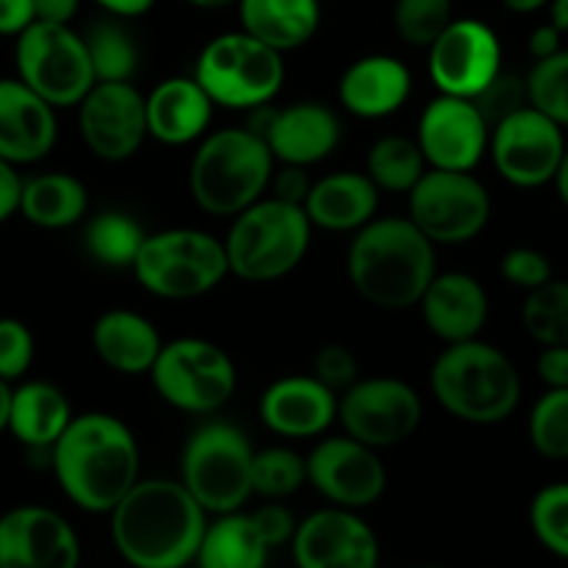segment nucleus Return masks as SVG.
<instances>
[{
    "label": "nucleus",
    "instance_id": "1",
    "mask_svg": "<svg viewBox=\"0 0 568 568\" xmlns=\"http://www.w3.org/2000/svg\"><path fill=\"white\" fill-rule=\"evenodd\" d=\"M111 538L133 568H186L197 558L209 514L181 480L139 477L111 510Z\"/></svg>",
    "mask_w": 568,
    "mask_h": 568
},
{
    "label": "nucleus",
    "instance_id": "2",
    "mask_svg": "<svg viewBox=\"0 0 568 568\" xmlns=\"http://www.w3.org/2000/svg\"><path fill=\"white\" fill-rule=\"evenodd\" d=\"M139 442L131 427L114 414L89 410L72 416L50 449L55 483L75 508L111 514L139 480Z\"/></svg>",
    "mask_w": 568,
    "mask_h": 568
},
{
    "label": "nucleus",
    "instance_id": "3",
    "mask_svg": "<svg viewBox=\"0 0 568 568\" xmlns=\"http://www.w3.org/2000/svg\"><path fill=\"white\" fill-rule=\"evenodd\" d=\"M436 272V244L408 216H375L347 247L349 283L381 311L419 305Z\"/></svg>",
    "mask_w": 568,
    "mask_h": 568
},
{
    "label": "nucleus",
    "instance_id": "4",
    "mask_svg": "<svg viewBox=\"0 0 568 568\" xmlns=\"http://www.w3.org/2000/svg\"><path fill=\"white\" fill-rule=\"evenodd\" d=\"M430 392L453 419L491 427L519 408L521 377L503 349L471 338L438 353L430 366Z\"/></svg>",
    "mask_w": 568,
    "mask_h": 568
},
{
    "label": "nucleus",
    "instance_id": "5",
    "mask_svg": "<svg viewBox=\"0 0 568 568\" xmlns=\"http://www.w3.org/2000/svg\"><path fill=\"white\" fill-rule=\"evenodd\" d=\"M270 148L250 128H220L197 142L189 164V194L211 216H236L270 189Z\"/></svg>",
    "mask_w": 568,
    "mask_h": 568
},
{
    "label": "nucleus",
    "instance_id": "6",
    "mask_svg": "<svg viewBox=\"0 0 568 568\" xmlns=\"http://www.w3.org/2000/svg\"><path fill=\"white\" fill-rule=\"evenodd\" d=\"M311 225L303 205L264 194L233 216L222 239L227 270L244 283H272L292 275L311 250Z\"/></svg>",
    "mask_w": 568,
    "mask_h": 568
},
{
    "label": "nucleus",
    "instance_id": "7",
    "mask_svg": "<svg viewBox=\"0 0 568 568\" xmlns=\"http://www.w3.org/2000/svg\"><path fill=\"white\" fill-rule=\"evenodd\" d=\"M131 272L144 292L161 300H197L231 275L222 239L200 227L148 233Z\"/></svg>",
    "mask_w": 568,
    "mask_h": 568
},
{
    "label": "nucleus",
    "instance_id": "8",
    "mask_svg": "<svg viewBox=\"0 0 568 568\" xmlns=\"http://www.w3.org/2000/svg\"><path fill=\"white\" fill-rule=\"evenodd\" d=\"M194 81L205 89L214 105L253 111L258 105H270L281 94L286 64L283 53L239 28L220 33L200 50L194 61Z\"/></svg>",
    "mask_w": 568,
    "mask_h": 568
},
{
    "label": "nucleus",
    "instance_id": "9",
    "mask_svg": "<svg viewBox=\"0 0 568 568\" xmlns=\"http://www.w3.org/2000/svg\"><path fill=\"white\" fill-rule=\"evenodd\" d=\"M253 444L227 422H209L189 436L181 483L211 516L242 510L253 497Z\"/></svg>",
    "mask_w": 568,
    "mask_h": 568
},
{
    "label": "nucleus",
    "instance_id": "10",
    "mask_svg": "<svg viewBox=\"0 0 568 568\" xmlns=\"http://www.w3.org/2000/svg\"><path fill=\"white\" fill-rule=\"evenodd\" d=\"M148 375L170 408L194 416L225 408L239 386L236 364L227 349L197 336L164 342Z\"/></svg>",
    "mask_w": 568,
    "mask_h": 568
},
{
    "label": "nucleus",
    "instance_id": "11",
    "mask_svg": "<svg viewBox=\"0 0 568 568\" xmlns=\"http://www.w3.org/2000/svg\"><path fill=\"white\" fill-rule=\"evenodd\" d=\"M17 78L55 111L75 109L94 87L87 42L72 26L33 20L14 44Z\"/></svg>",
    "mask_w": 568,
    "mask_h": 568
},
{
    "label": "nucleus",
    "instance_id": "12",
    "mask_svg": "<svg viewBox=\"0 0 568 568\" xmlns=\"http://www.w3.org/2000/svg\"><path fill=\"white\" fill-rule=\"evenodd\" d=\"M408 220L436 247H458L491 222V194L475 172L430 170L408 192Z\"/></svg>",
    "mask_w": 568,
    "mask_h": 568
},
{
    "label": "nucleus",
    "instance_id": "13",
    "mask_svg": "<svg viewBox=\"0 0 568 568\" xmlns=\"http://www.w3.org/2000/svg\"><path fill=\"white\" fill-rule=\"evenodd\" d=\"M422 397L399 377H364L338 394L336 422L349 438L372 449L408 442L422 425Z\"/></svg>",
    "mask_w": 568,
    "mask_h": 568
},
{
    "label": "nucleus",
    "instance_id": "14",
    "mask_svg": "<svg viewBox=\"0 0 568 568\" xmlns=\"http://www.w3.org/2000/svg\"><path fill=\"white\" fill-rule=\"evenodd\" d=\"M566 136L558 122L532 105L505 116L491 128L488 155L503 181L519 189H538L552 183L566 155Z\"/></svg>",
    "mask_w": 568,
    "mask_h": 568
},
{
    "label": "nucleus",
    "instance_id": "15",
    "mask_svg": "<svg viewBox=\"0 0 568 568\" xmlns=\"http://www.w3.org/2000/svg\"><path fill=\"white\" fill-rule=\"evenodd\" d=\"M503 72L497 31L475 17L449 22L427 48V75L438 94L475 100Z\"/></svg>",
    "mask_w": 568,
    "mask_h": 568
},
{
    "label": "nucleus",
    "instance_id": "16",
    "mask_svg": "<svg viewBox=\"0 0 568 568\" xmlns=\"http://www.w3.org/2000/svg\"><path fill=\"white\" fill-rule=\"evenodd\" d=\"M270 148L275 164L316 166L336 153L342 142V120L320 100H297L283 109L258 105L250 111L247 125Z\"/></svg>",
    "mask_w": 568,
    "mask_h": 568
},
{
    "label": "nucleus",
    "instance_id": "17",
    "mask_svg": "<svg viewBox=\"0 0 568 568\" xmlns=\"http://www.w3.org/2000/svg\"><path fill=\"white\" fill-rule=\"evenodd\" d=\"M78 109V133L89 153L109 164L133 159L148 139L144 94L133 81H98Z\"/></svg>",
    "mask_w": 568,
    "mask_h": 568
},
{
    "label": "nucleus",
    "instance_id": "18",
    "mask_svg": "<svg viewBox=\"0 0 568 568\" xmlns=\"http://www.w3.org/2000/svg\"><path fill=\"white\" fill-rule=\"evenodd\" d=\"M386 466L377 449L344 436H327L305 458V483L336 508L364 510L386 491Z\"/></svg>",
    "mask_w": 568,
    "mask_h": 568
},
{
    "label": "nucleus",
    "instance_id": "19",
    "mask_svg": "<svg viewBox=\"0 0 568 568\" xmlns=\"http://www.w3.org/2000/svg\"><path fill=\"white\" fill-rule=\"evenodd\" d=\"M486 116L475 100L438 94L422 109L416 125V144L430 170L475 172L488 153Z\"/></svg>",
    "mask_w": 568,
    "mask_h": 568
},
{
    "label": "nucleus",
    "instance_id": "20",
    "mask_svg": "<svg viewBox=\"0 0 568 568\" xmlns=\"http://www.w3.org/2000/svg\"><path fill=\"white\" fill-rule=\"evenodd\" d=\"M292 552L297 568H377L381 564L375 530L358 510L336 505L297 521Z\"/></svg>",
    "mask_w": 568,
    "mask_h": 568
},
{
    "label": "nucleus",
    "instance_id": "21",
    "mask_svg": "<svg viewBox=\"0 0 568 568\" xmlns=\"http://www.w3.org/2000/svg\"><path fill=\"white\" fill-rule=\"evenodd\" d=\"M81 541L70 521L44 505L0 516V568H78Z\"/></svg>",
    "mask_w": 568,
    "mask_h": 568
},
{
    "label": "nucleus",
    "instance_id": "22",
    "mask_svg": "<svg viewBox=\"0 0 568 568\" xmlns=\"http://www.w3.org/2000/svg\"><path fill=\"white\" fill-rule=\"evenodd\" d=\"M264 427L283 438H322L338 416V394L314 375H286L261 394Z\"/></svg>",
    "mask_w": 568,
    "mask_h": 568
},
{
    "label": "nucleus",
    "instance_id": "23",
    "mask_svg": "<svg viewBox=\"0 0 568 568\" xmlns=\"http://www.w3.org/2000/svg\"><path fill=\"white\" fill-rule=\"evenodd\" d=\"M59 142V116L20 78H0V159L14 166L48 159Z\"/></svg>",
    "mask_w": 568,
    "mask_h": 568
},
{
    "label": "nucleus",
    "instance_id": "24",
    "mask_svg": "<svg viewBox=\"0 0 568 568\" xmlns=\"http://www.w3.org/2000/svg\"><path fill=\"white\" fill-rule=\"evenodd\" d=\"M427 331L444 344L480 338L488 322V292L469 272H436L419 300Z\"/></svg>",
    "mask_w": 568,
    "mask_h": 568
},
{
    "label": "nucleus",
    "instance_id": "25",
    "mask_svg": "<svg viewBox=\"0 0 568 568\" xmlns=\"http://www.w3.org/2000/svg\"><path fill=\"white\" fill-rule=\"evenodd\" d=\"M414 75L397 55L369 53L355 59L338 78V103L358 120H386L408 103Z\"/></svg>",
    "mask_w": 568,
    "mask_h": 568
},
{
    "label": "nucleus",
    "instance_id": "26",
    "mask_svg": "<svg viewBox=\"0 0 568 568\" xmlns=\"http://www.w3.org/2000/svg\"><path fill=\"white\" fill-rule=\"evenodd\" d=\"M214 100L194 81V75H172L144 94L148 136L170 148L194 144L209 133L214 120Z\"/></svg>",
    "mask_w": 568,
    "mask_h": 568
},
{
    "label": "nucleus",
    "instance_id": "27",
    "mask_svg": "<svg viewBox=\"0 0 568 568\" xmlns=\"http://www.w3.org/2000/svg\"><path fill=\"white\" fill-rule=\"evenodd\" d=\"M381 189L366 172L342 170L311 183L303 209L311 225L331 233H355L377 216Z\"/></svg>",
    "mask_w": 568,
    "mask_h": 568
},
{
    "label": "nucleus",
    "instance_id": "28",
    "mask_svg": "<svg viewBox=\"0 0 568 568\" xmlns=\"http://www.w3.org/2000/svg\"><path fill=\"white\" fill-rule=\"evenodd\" d=\"M161 347L164 342H161L159 327L136 311L111 308L100 314L92 325L94 355L116 375H148Z\"/></svg>",
    "mask_w": 568,
    "mask_h": 568
},
{
    "label": "nucleus",
    "instance_id": "29",
    "mask_svg": "<svg viewBox=\"0 0 568 568\" xmlns=\"http://www.w3.org/2000/svg\"><path fill=\"white\" fill-rule=\"evenodd\" d=\"M72 405L55 383L28 381L11 388L9 433L31 455L50 458V449L72 422Z\"/></svg>",
    "mask_w": 568,
    "mask_h": 568
},
{
    "label": "nucleus",
    "instance_id": "30",
    "mask_svg": "<svg viewBox=\"0 0 568 568\" xmlns=\"http://www.w3.org/2000/svg\"><path fill=\"white\" fill-rule=\"evenodd\" d=\"M242 31L277 53L300 50L322 26L320 0H239Z\"/></svg>",
    "mask_w": 568,
    "mask_h": 568
},
{
    "label": "nucleus",
    "instance_id": "31",
    "mask_svg": "<svg viewBox=\"0 0 568 568\" xmlns=\"http://www.w3.org/2000/svg\"><path fill=\"white\" fill-rule=\"evenodd\" d=\"M89 211V189L72 172H42L22 178L17 214L42 231H64L83 222Z\"/></svg>",
    "mask_w": 568,
    "mask_h": 568
},
{
    "label": "nucleus",
    "instance_id": "32",
    "mask_svg": "<svg viewBox=\"0 0 568 568\" xmlns=\"http://www.w3.org/2000/svg\"><path fill=\"white\" fill-rule=\"evenodd\" d=\"M270 547L255 532L250 514H225L209 521L200 541L197 568H266Z\"/></svg>",
    "mask_w": 568,
    "mask_h": 568
},
{
    "label": "nucleus",
    "instance_id": "33",
    "mask_svg": "<svg viewBox=\"0 0 568 568\" xmlns=\"http://www.w3.org/2000/svg\"><path fill=\"white\" fill-rule=\"evenodd\" d=\"M144 239L148 233L136 216L120 209L100 211L83 227V247L89 258L105 270H131Z\"/></svg>",
    "mask_w": 568,
    "mask_h": 568
},
{
    "label": "nucleus",
    "instance_id": "34",
    "mask_svg": "<svg viewBox=\"0 0 568 568\" xmlns=\"http://www.w3.org/2000/svg\"><path fill=\"white\" fill-rule=\"evenodd\" d=\"M364 172L381 189V194H408L427 172V161L416 139L403 136V133H388L369 148Z\"/></svg>",
    "mask_w": 568,
    "mask_h": 568
},
{
    "label": "nucleus",
    "instance_id": "35",
    "mask_svg": "<svg viewBox=\"0 0 568 568\" xmlns=\"http://www.w3.org/2000/svg\"><path fill=\"white\" fill-rule=\"evenodd\" d=\"M521 325L541 347H568V281H549L527 292Z\"/></svg>",
    "mask_w": 568,
    "mask_h": 568
},
{
    "label": "nucleus",
    "instance_id": "36",
    "mask_svg": "<svg viewBox=\"0 0 568 568\" xmlns=\"http://www.w3.org/2000/svg\"><path fill=\"white\" fill-rule=\"evenodd\" d=\"M83 42L92 61L94 81H133L139 70V48L120 22H98Z\"/></svg>",
    "mask_w": 568,
    "mask_h": 568
},
{
    "label": "nucleus",
    "instance_id": "37",
    "mask_svg": "<svg viewBox=\"0 0 568 568\" xmlns=\"http://www.w3.org/2000/svg\"><path fill=\"white\" fill-rule=\"evenodd\" d=\"M532 449L547 460H568V388H547L527 419Z\"/></svg>",
    "mask_w": 568,
    "mask_h": 568
},
{
    "label": "nucleus",
    "instance_id": "38",
    "mask_svg": "<svg viewBox=\"0 0 568 568\" xmlns=\"http://www.w3.org/2000/svg\"><path fill=\"white\" fill-rule=\"evenodd\" d=\"M305 486V458L292 447H266L253 455V494L281 503Z\"/></svg>",
    "mask_w": 568,
    "mask_h": 568
},
{
    "label": "nucleus",
    "instance_id": "39",
    "mask_svg": "<svg viewBox=\"0 0 568 568\" xmlns=\"http://www.w3.org/2000/svg\"><path fill=\"white\" fill-rule=\"evenodd\" d=\"M527 100L532 109L568 128V50L541 59L527 72Z\"/></svg>",
    "mask_w": 568,
    "mask_h": 568
},
{
    "label": "nucleus",
    "instance_id": "40",
    "mask_svg": "<svg viewBox=\"0 0 568 568\" xmlns=\"http://www.w3.org/2000/svg\"><path fill=\"white\" fill-rule=\"evenodd\" d=\"M453 20V0H397L394 3V31L410 48L427 50Z\"/></svg>",
    "mask_w": 568,
    "mask_h": 568
},
{
    "label": "nucleus",
    "instance_id": "41",
    "mask_svg": "<svg viewBox=\"0 0 568 568\" xmlns=\"http://www.w3.org/2000/svg\"><path fill=\"white\" fill-rule=\"evenodd\" d=\"M530 527L541 547L568 560V483H552L532 497Z\"/></svg>",
    "mask_w": 568,
    "mask_h": 568
},
{
    "label": "nucleus",
    "instance_id": "42",
    "mask_svg": "<svg viewBox=\"0 0 568 568\" xmlns=\"http://www.w3.org/2000/svg\"><path fill=\"white\" fill-rule=\"evenodd\" d=\"M37 355V342L26 322L0 316V381L14 383L28 375Z\"/></svg>",
    "mask_w": 568,
    "mask_h": 568
},
{
    "label": "nucleus",
    "instance_id": "43",
    "mask_svg": "<svg viewBox=\"0 0 568 568\" xmlns=\"http://www.w3.org/2000/svg\"><path fill=\"white\" fill-rule=\"evenodd\" d=\"M475 105L480 109V114L486 116L488 128H494L497 122H503L505 116L516 114L519 109L530 105L527 100V81L516 72H499L486 89L475 98Z\"/></svg>",
    "mask_w": 568,
    "mask_h": 568
},
{
    "label": "nucleus",
    "instance_id": "44",
    "mask_svg": "<svg viewBox=\"0 0 568 568\" xmlns=\"http://www.w3.org/2000/svg\"><path fill=\"white\" fill-rule=\"evenodd\" d=\"M499 272L510 286L525 288V292H532V288L552 281V264L536 247H510L499 258Z\"/></svg>",
    "mask_w": 568,
    "mask_h": 568
},
{
    "label": "nucleus",
    "instance_id": "45",
    "mask_svg": "<svg viewBox=\"0 0 568 568\" xmlns=\"http://www.w3.org/2000/svg\"><path fill=\"white\" fill-rule=\"evenodd\" d=\"M314 377L320 383H325L331 392L342 394L358 381V358L349 347L344 344H325V347L316 349L314 355Z\"/></svg>",
    "mask_w": 568,
    "mask_h": 568
},
{
    "label": "nucleus",
    "instance_id": "46",
    "mask_svg": "<svg viewBox=\"0 0 568 568\" xmlns=\"http://www.w3.org/2000/svg\"><path fill=\"white\" fill-rule=\"evenodd\" d=\"M250 521H253L255 532H258L261 541L270 549L292 544L294 530H297V521H294L292 510L281 503H272V499H266V505L253 510V514H250Z\"/></svg>",
    "mask_w": 568,
    "mask_h": 568
},
{
    "label": "nucleus",
    "instance_id": "47",
    "mask_svg": "<svg viewBox=\"0 0 568 568\" xmlns=\"http://www.w3.org/2000/svg\"><path fill=\"white\" fill-rule=\"evenodd\" d=\"M311 178L305 166H292V164H275L270 178V189L272 197L283 200V203H292V205H303L305 197L311 192Z\"/></svg>",
    "mask_w": 568,
    "mask_h": 568
},
{
    "label": "nucleus",
    "instance_id": "48",
    "mask_svg": "<svg viewBox=\"0 0 568 568\" xmlns=\"http://www.w3.org/2000/svg\"><path fill=\"white\" fill-rule=\"evenodd\" d=\"M536 372L547 388H568V347H544Z\"/></svg>",
    "mask_w": 568,
    "mask_h": 568
},
{
    "label": "nucleus",
    "instance_id": "49",
    "mask_svg": "<svg viewBox=\"0 0 568 568\" xmlns=\"http://www.w3.org/2000/svg\"><path fill=\"white\" fill-rule=\"evenodd\" d=\"M20 192H22V178L14 164L0 159V225L9 222L11 216L20 209Z\"/></svg>",
    "mask_w": 568,
    "mask_h": 568
},
{
    "label": "nucleus",
    "instance_id": "50",
    "mask_svg": "<svg viewBox=\"0 0 568 568\" xmlns=\"http://www.w3.org/2000/svg\"><path fill=\"white\" fill-rule=\"evenodd\" d=\"M33 22V0H0V37H17Z\"/></svg>",
    "mask_w": 568,
    "mask_h": 568
},
{
    "label": "nucleus",
    "instance_id": "51",
    "mask_svg": "<svg viewBox=\"0 0 568 568\" xmlns=\"http://www.w3.org/2000/svg\"><path fill=\"white\" fill-rule=\"evenodd\" d=\"M78 9H81V0H33V20L70 26Z\"/></svg>",
    "mask_w": 568,
    "mask_h": 568
},
{
    "label": "nucleus",
    "instance_id": "52",
    "mask_svg": "<svg viewBox=\"0 0 568 568\" xmlns=\"http://www.w3.org/2000/svg\"><path fill=\"white\" fill-rule=\"evenodd\" d=\"M560 39H564V33H560L552 22H547V26H538L536 31L530 33V42H527V48H530L532 59L541 61V59H549V55H555L558 50H564Z\"/></svg>",
    "mask_w": 568,
    "mask_h": 568
},
{
    "label": "nucleus",
    "instance_id": "53",
    "mask_svg": "<svg viewBox=\"0 0 568 568\" xmlns=\"http://www.w3.org/2000/svg\"><path fill=\"white\" fill-rule=\"evenodd\" d=\"M94 3L103 11H109V14L128 17V20H131V17L148 14L155 6V0H94Z\"/></svg>",
    "mask_w": 568,
    "mask_h": 568
},
{
    "label": "nucleus",
    "instance_id": "54",
    "mask_svg": "<svg viewBox=\"0 0 568 568\" xmlns=\"http://www.w3.org/2000/svg\"><path fill=\"white\" fill-rule=\"evenodd\" d=\"M552 0H503V6L514 14H536V11L547 9Z\"/></svg>",
    "mask_w": 568,
    "mask_h": 568
},
{
    "label": "nucleus",
    "instance_id": "55",
    "mask_svg": "<svg viewBox=\"0 0 568 568\" xmlns=\"http://www.w3.org/2000/svg\"><path fill=\"white\" fill-rule=\"evenodd\" d=\"M552 183H555V189H558V197L564 200V205L568 209V150H566L564 161H560L558 172H555Z\"/></svg>",
    "mask_w": 568,
    "mask_h": 568
},
{
    "label": "nucleus",
    "instance_id": "56",
    "mask_svg": "<svg viewBox=\"0 0 568 568\" xmlns=\"http://www.w3.org/2000/svg\"><path fill=\"white\" fill-rule=\"evenodd\" d=\"M549 11H552V26L560 33H568V0H552Z\"/></svg>",
    "mask_w": 568,
    "mask_h": 568
},
{
    "label": "nucleus",
    "instance_id": "57",
    "mask_svg": "<svg viewBox=\"0 0 568 568\" xmlns=\"http://www.w3.org/2000/svg\"><path fill=\"white\" fill-rule=\"evenodd\" d=\"M9 405H11V383L0 381V433L9 430Z\"/></svg>",
    "mask_w": 568,
    "mask_h": 568
},
{
    "label": "nucleus",
    "instance_id": "58",
    "mask_svg": "<svg viewBox=\"0 0 568 568\" xmlns=\"http://www.w3.org/2000/svg\"><path fill=\"white\" fill-rule=\"evenodd\" d=\"M186 3L200 11H220V9H227V6H236L239 0H186Z\"/></svg>",
    "mask_w": 568,
    "mask_h": 568
},
{
    "label": "nucleus",
    "instance_id": "59",
    "mask_svg": "<svg viewBox=\"0 0 568 568\" xmlns=\"http://www.w3.org/2000/svg\"><path fill=\"white\" fill-rule=\"evenodd\" d=\"M422 568H436V566H422Z\"/></svg>",
    "mask_w": 568,
    "mask_h": 568
}]
</instances>
